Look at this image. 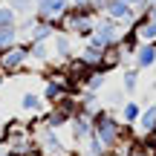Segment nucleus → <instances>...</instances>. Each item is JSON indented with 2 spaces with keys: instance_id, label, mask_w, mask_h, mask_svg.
I'll return each mask as SVG.
<instances>
[{
  "instance_id": "nucleus-4",
  "label": "nucleus",
  "mask_w": 156,
  "mask_h": 156,
  "mask_svg": "<svg viewBox=\"0 0 156 156\" xmlns=\"http://www.w3.org/2000/svg\"><path fill=\"white\" fill-rule=\"evenodd\" d=\"M69 139L75 142V145H84V142L93 136V116L90 113H84V110H78L73 119H69Z\"/></svg>"
},
{
  "instance_id": "nucleus-11",
  "label": "nucleus",
  "mask_w": 156,
  "mask_h": 156,
  "mask_svg": "<svg viewBox=\"0 0 156 156\" xmlns=\"http://www.w3.org/2000/svg\"><path fill=\"white\" fill-rule=\"evenodd\" d=\"M26 46H29V61H38V64L52 61V44L49 41H26Z\"/></svg>"
},
{
  "instance_id": "nucleus-3",
  "label": "nucleus",
  "mask_w": 156,
  "mask_h": 156,
  "mask_svg": "<svg viewBox=\"0 0 156 156\" xmlns=\"http://www.w3.org/2000/svg\"><path fill=\"white\" fill-rule=\"evenodd\" d=\"M139 35V41H156V3H147L142 12H136V20L130 23Z\"/></svg>"
},
{
  "instance_id": "nucleus-26",
  "label": "nucleus",
  "mask_w": 156,
  "mask_h": 156,
  "mask_svg": "<svg viewBox=\"0 0 156 156\" xmlns=\"http://www.w3.org/2000/svg\"><path fill=\"white\" fill-rule=\"evenodd\" d=\"M107 3H110V0H107Z\"/></svg>"
},
{
  "instance_id": "nucleus-15",
  "label": "nucleus",
  "mask_w": 156,
  "mask_h": 156,
  "mask_svg": "<svg viewBox=\"0 0 156 156\" xmlns=\"http://www.w3.org/2000/svg\"><path fill=\"white\" fill-rule=\"evenodd\" d=\"M107 84V73H101V69H93L87 78L81 81V90H87V93H101Z\"/></svg>"
},
{
  "instance_id": "nucleus-1",
  "label": "nucleus",
  "mask_w": 156,
  "mask_h": 156,
  "mask_svg": "<svg viewBox=\"0 0 156 156\" xmlns=\"http://www.w3.org/2000/svg\"><path fill=\"white\" fill-rule=\"evenodd\" d=\"M124 133H127V124L119 119L116 110H107V107H101V110L93 116V136L107 147V151H116V147L127 145Z\"/></svg>"
},
{
  "instance_id": "nucleus-7",
  "label": "nucleus",
  "mask_w": 156,
  "mask_h": 156,
  "mask_svg": "<svg viewBox=\"0 0 156 156\" xmlns=\"http://www.w3.org/2000/svg\"><path fill=\"white\" fill-rule=\"evenodd\" d=\"M133 67L136 69H153L156 67V41H142L139 49L133 52Z\"/></svg>"
},
{
  "instance_id": "nucleus-8",
  "label": "nucleus",
  "mask_w": 156,
  "mask_h": 156,
  "mask_svg": "<svg viewBox=\"0 0 156 156\" xmlns=\"http://www.w3.org/2000/svg\"><path fill=\"white\" fill-rule=\"evenodd\" d=\"M104 15L113 17V20H119V23H124V26H130V23L136 20V9L130 3H124V0H110L107 9H104Z\"/></svg>"
},
{
  "instance_id": "nucleus-23",
  "label": "nucleus",
  "mask_w": 156,
  "mask_h": 156,
  "mask_svg": "<svg viewBox=\"0 0 156 156\" xmlns=\"http://www.w3.org/2000/svg\"><path fill=\"white\" fill-rule=\"evenodd\" d=\"M3 3H6V0H0V6H3Z\"/></svg>"
},
{
  "instance_id": "nucleus-18",
  "label": "nucleus",
  "mask_w": 156,
  "mask_h": 156,
  "mask_svg": "<svg viewBox=\"0 0 156 156\" xmlns=\"http://www.w3.org/2000/svg\"><path fill=\"white\" fill-rule=\"evenodd\" d=\"M6 3H9L17 15H26V17L35 15V0H6Z\"/></svg>"
},
{
  "instance_id": "nucleus-13",
  "label": "nucleus",
  "mask_w": 156,
  "mask_h": 156,
  "mask_svg": "<svg viewBox=\"0 0 156 156\" xmlns=\"http://www.w3.org/2000/svg\"><path fill=\"white\" fill-rule=\"evenodd\" d=\"M139 75H142V69H136L133 64L122 69V90H124L127 95H133L136 90H139Z\"/></svg>"
},
{
  "instance_id": "nucleus-2",
  "label": "nucleus",
  "mask_w": 156,
  "mask_h": 156,
  "mask_svg": "<svg viewBox=\"0 0 156 156\" xmlns=\"http://www.w3.org/2000/svg\"><path fill=\"white\" fill-rule=\"evenodd\" d=\"M26 64H29V46H26V41H20V44H15V46H9V49L0 52V73H3L6 78L23 73Z\"/></svg>"
},
{
  "instance_id": "nucleus-17",
  "label": "nucleus",
  "mask_w": 156,
  "mask_h": 156,
  "mask_svg": "<svg viewBox=\"0 0 156 156\" xmlns=\"http://www.w3.org/2000/svg\"><path fill=\"white\" fill-rule=\"evenodd\" d=\"M17 17H20V15H17V12L12 9L9 3H3V6H0V29H9V26H17Z\"/></svg>"
},
{
  "instance_id": "nucleus-22",
  "label": "nucleus",
  "mask_w": 156,
  "mask_h": 156,
  "mask_svg": "<svg viewBox=\"0 0 156 156\" xmlns=\"http://www.w3.org/2000/svg\"><path fill=\"white\" fill-rule=\"evenodd\" d=\"M3 81H6V75H3V73H0V87H3Z\"/></svg>"
},
{
  "instance_id": "nucleus-25",
  "label": "nucleus",
  "mask_w": 156,
  "mask_h": 156,
  "mask_svg": "<svg viewBox=\"0 0 156 156\" xmlns=\"http://www.w3.org/2000/svg\"><path fill=\"white\" fill-rule=\"evenodd\" d=\"M153 73H156V67H153Z\"/></svg>"
},
{
  "instance_id": "nucleus-14",
  "label": "nucleus",
  "mask_w": 156,
  "mask_h": 156,
  "mask_svg": "<svg viewBox=\"0 0 156 156\" xmlns=\"http://www.w3.org/2000/svg\"><path fill=\"white\" fill-rule=\"evenodd\" d=\"M139 116H142V104H139V101H133V98H127L122 104V110H119V119H122L124 124H136V122H139Z\"/></svg>"
},
{
  "instance_id": "nucleus-5",
  "label": "nucleus",
  "mask_w": 156,
  "mask_h": 156,
  "mask_svg": "<svg viewBox=\"0 0 156 156\" xmlns=\"http://www.w3.org/2000/svg\"><path fill=\"white\" fill-rule=\"evenodd\" d=\"M69 9V0H35V17L38 20H55Z\"/></svg>"
},
{
  "instance_id": "nucleus-16",
  "label": "nucleus",
  "mask_w": 156,
  "mask_h": 156,
  "mask_svg": "<svg viewBox=\"0 0 156 156\" xmlns=\"http://www.w3.org/2000/svg\"><path fill=\"white\" fill-rule=\"evenodd\" d=\"M20 44V32H17V26H9V29H0V52L9 49V46Z\"/></svg>"
},
{
  "instance_id": "nucleus-12",
  "label": "nucleus",
  "mask_w": 156,
  "mask_h": 156,
  "mask_svg": "<svg viewBox=\"0 0 156 156\" xmlns=\"http://www.w3.org/2000/svg\"><path fill=\"white\" fill-rule=\"evenodd\" d=\"M44 95L41 93H23L20 95V110L23 113H35V116H38V113H44Z\"/></svg>"
},
{
  "instance_id": "nucleus-24",
  "label": "nucleus",
  "mask_w": 156,
  "mask_h": 156,
  "mask_svg": "<svg viewBox=\"0 0 156 156\" xmlns=\"http://www.w3.org/2000/svg\"><path fill=\"white\" fill-rule=\"evenodd\" d=\"M151 3H156V0H151Z\"/></svg>"
},
{
  "instance_id": "nucleus-19",
  "label": "nucleus",
  "mask_w": 156,
  "mask_h": 156,
  "mask_svg": "<svg viewBox=\"0 0 156 156\" xmlns=\"http://www.w3.org/2000/svg\"><path fill=\"white\" fill-rule=\"evenodd\" d=\"M124 3H130V6H133L136 12H142V9H145L147 3H151V0H124Z\"/></svg>"
},
{
  "instance_id": "nucleus-9",
  "label": "nucleus",
  "mask_w": 156,
  "mask_h": 156,
  "mask_svg": "<svg viewBox=\"0 0 156 156\" xmlns=\"http://www.w3.org/2000/svg\"><path fill=\"white\" fill-rule=\"evenodd\" d=\"M133 127H136V136H153L156 133V104L142 107V116H139V122Z\"/></svg>"
},
{
  "instance_id": "nucleus-20",
  "label": "nucleus",
  "mask_w": 156,
  "mask_h": 156,
  "mask_svg": "<svg viewBox=\"0 0 156 156\" xmlns=\"http://www.w3.org/2000/svg\"><path fill=\"white\" fill-rule=\"evenodd\" d=\"M84 3H90V0H69V6H84Z\"/></svg>"
},
{
  "instance_id": "nucleus-6",
  "label": "nucleus",
  "mask_w": 156,
  "mask_h": 156,
  "mask_svg": "<svg viewBox=\"0 0 156 156\" xmlns=\"http://www.w3.org/2000/svg\"><path fill=\"white\" fill-rule=\"evenodd\" d=\"M49 44H52V55H55L61 64H67V61H73V58H75L73 35H67V32H55V38H52Z\"/></svg>"
},
{
  "instance_id": "nucleus-21",
  "label": "nucleus",
  "mask_w": 156,
  "mask_h": 156,
  "mask_svg": "<svg viewBox=\"0 0 156 156\" xmlns=\"http://www.w3.org/2000/svg\"><path fill=\"white\" fill-rule=\"evenodd\" d=\"M0 156H15V153H12L9 147H0Z\"/></svg>"
},
{
  "instance_id": "nucleus-10",
  "label": "nucleus",
  "mask_w": 156,
  "mask_h": 156,
  "mask_svg": "<svg viewBox=\"0 0 156 156\" xmlns=\"http://www.w3.org/2000/svg\"><path fill=\"white\" fill-rule=\"evenodd\" d=\"M75 55L81 58V61L87 64V67H93V69H95V67L101 64V58H104V46H95L93 41H84V46L75 52Z\"/></svg>"
}]
</instances>
